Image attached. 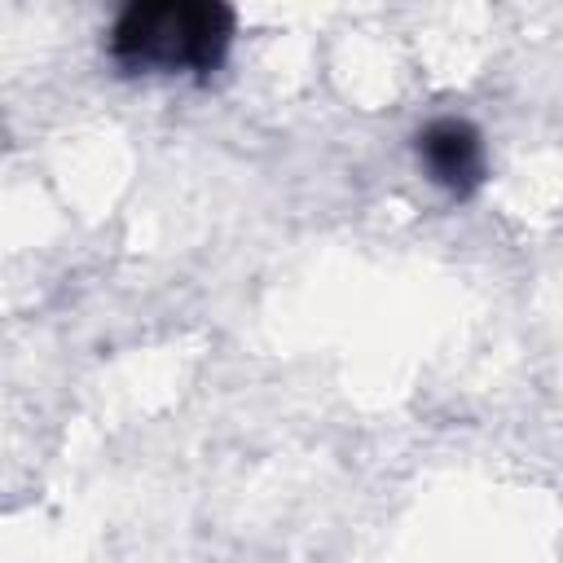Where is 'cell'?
Wrapping results in <instances>:
<instances>
[{
  "label": "cell",
  "mask_w": 563,
  "mask_h": 563,
  "mask_svg": "<svg viewBox=\"0 0 563 563\" xmlns=\"http://www.w3.org/2000/svg\"><path fill=\"white\" fill-rule=\"evenodd\" d=\"M229 0H123L110 26V57L123 70L207 75L229 57Z\"/></svg>",
  "instance_id": "obj_1"
},
{
  "label": "cell",
  "mask_w": 563,
  "mask_h": 563,
  "mask_svg": "<svg viewBox=\"0 0 563 563\" xmlns=\"http://www.w3.org/2000/svg\"><path fill=\"white\" fill-rule=\"evenodd\" d=\"M418 163L431 176V185H440L453 198H471L484 176H488V154H484V136L475 123L466 119H431L418 132Z\"/></svg>",
  "instance_id": "obj_2"
}]
</instances>
